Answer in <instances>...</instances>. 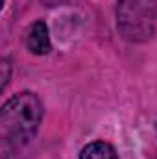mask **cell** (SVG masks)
Segmentation results:
<instances>
[{"label":"cell","mask_w":157,"mask_h":159,"mask_svg":"<svg viewBox=\"0 0 157 159\" xmlns=\"http://www.w3.org/2000/svg\"><path fill=\"white\" fill-rule=\"evenodd\" d=\"M43 104L30 91L11 96L0 111V152L9 157L22 150L37 133L43 120Z\"/></svg>","instance_id":"1"},{"label":"cell","mask_w":157,"mask_h":159,"mask_svg":"<svg viewBox=\"0 0 157 159\" xmlns=\"http://www.w3.org/2000/svg\"><path fill=\"white\" fill-rule=\"evenodd\" d=\"M117 30L129 43L148 41L157 28V0H117Z\"/></svg>","instance_id":"2"},{"label":"cell","mask_w":157,"mask_h":159,"mask_svg":"<svg viewBox=\"0 0 157 159\" xmlns=\"http://www.w3.org/2000/svg\"><path fill=\"white\" fill-rule=\"evenodd\" d=\"M24 44L26 48L35 54V56H46L52 50V43H50V34H48V26L44 20H35L24 35Z\"/></svg>","instance_id":"3"},{"label":"cell","mask_w":157,"mask_h":159,"mask_svg":"<svg viewBox=\"0 0 157 159\" xmlns=\"http://www.w3.org/2000/svg\"><path fill=\"white\" fill-rule=\"evenodd\" d=\"M78 159H118L117 150L105 141H92L85 144Z\"/></svg>","instance_id":"4"}]
</instances>
